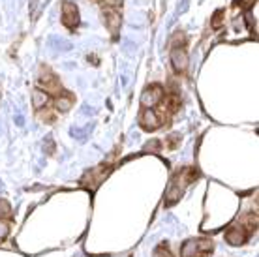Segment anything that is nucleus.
I'll use <instances>...</instances> for the list:
<instances>
[{
  "label": "nucleus",
  "mask_w": 259,
  "mask_h": 257,
  "mask_svg": "<svg viewBox=\"0 0 259 257\" xmlns=\"http://www.w3.org/2000/svg\"><path fill=\"white\" fill-rule=\"evenodd\" d=\"M198 178H199L198 167L188 165V167L179 169V171L171 177V182H169V186H167V192H165L163 205H165V207H171V205H175V203L182 197V194L186 192V188L194 182V180H198Z\"/></svg>",
  "instance_id": "1"
},
{
  "label": "nucleus",
  "mask_w": 259,
  "mask_h": 257,
  "mask_svg": "<svg viewBox=\"0 0 259 257\" xmlns=\"http://www.w3.org/2000/svg\"><path fill=\"white\" fill-rule=\"evenodd\" d=\"M214 242L210 238H190L180 246V257H210Z\"/></svg>",
  "instance_id": "2"
},
{
  "label": "nucleus",
  "mask_w": 259,
  "mask_h": 257,
  "mask_svg": "<svg viewBox=\"0 0 259 257\" xmlns=\"http://www.w3.org/2000/svg\"><path fill=\"white\" fill-rule=\"evenodd\" d=\"M180 105H182V98H180L179 90H175V88L171 86L167 92H163L160 103H158V107H160V111H158V113H160L161 119L169 124V117H171V115H175V113H179Z\"/></svg>",
  "instance_id": "3"
},
{
  "label": "nucleus",
  "mask_w": 259,
  "mask_h": 257,
  "mask_svg": "<svg viewBox=\"0 0 259 257\" xmlns=\"http://www.w3.org/2000/svg\"><path fill=\"white\" fill-rule=\"evenodd\" d=\"M38 85H40V88H43L49 96H53V98L60 96L62 92H64L60 81H59V77L53 74V72H51V68H47V66H41V68H40Z\"/></svg>",
  "instance_id": "4"
},
{
  "label": "nucleus",
  "mask_w": 259,
  "mask_h": 257,
  "mask_svg": "<svg viewBox=\"0 0 259 257\" xmlns=\"http://www.w3.org/2000/svg\"><path fill=\"white\" fill-rule=\"evenodd\" d=\"M113 171L111 163H101L96 169H90V171L85 173V177L81 178V184L85 188H90V190H96L100 186V182H103V178Z\"/></svg>",
  "instance_id": "5"
},
{
  "label": "nucleus",
  "mask_w": 259,
  "mask_h": 257,
  "mask_svg": "<svg viewBox=\"0 0 259 257\" xmlns=\"http://www.w3.org/2000/svg\"><path fill=\"white\" fill-rule=\"evenodd\" d=\"M163 124H167L163 119L160 117V113L156 109H147L143 107L139 113V126L145 130V132H156L160 130Z\"/></svg>",
  "instance_id": "6"
},
{
  "label": "nucleus",
  "mask_w": 259,
  "mask_h": 257,
  "mask_svg": "<svg viewBox=\"0 0 259 257\" xmlns=\"http://www.w3.org/2000/svg\"><path fill=\"white\" fill-rule=\"evenodd\" d=\"M252 237V233L248 231L246 227L240 223V221H235L231 223L227 229H225V240L231 246H242L248 242V238Z\"/></svg>",
  "instance_id": "7"
},
{
  "label": "nucleus",
  "mask_w": 259,
  "mask_h": 257,
  "mask_svg": "<svg viewBox=\"0 0 259 257\" xmlns=\"http://www.w3.org/2000/svg\"><path fill=\"white\" fill-rule=\"evenodd\" d=\"M81 23L79 19V10L74 2L64 0L62 2V25L66 26L68 30H77V26Z\"/></svg>",
  "instance_id": "8"
},
{
  "label": "nucleus",
  "mask_w": 259,
  "mask_h": 257,
  "mask_svg": "<svg viewBox=\"0 0 259 257\" xmlns=\"http://www.w3.org/2000/svg\"><path fill=\"white\" fill-rule=\"evenodd\" d=\"M161 96H163V88L154 83V85L147 86L145 92L141 94V105L147 107V109H154L160 103Z\"/></svg>",
  "instance_id": "9"
},
{
  "label": "nucleus",
  "mask_w": 259,
  "mask_h": 257,
  "mask_svg": "<svg viewBox=\"0 0 259 257\" xmlns=\"http://www.w3.org/2000/svg\"><path fill=\"white\" fill-rule=\"evenodd\" d=\"M171 66L177 75H182L188 70V53L186 47H171Z\"/></svg>",
  "instance_id": "10"
},
{
  "label": "nucleus",
  "mask_w": 259,
  "mask_h": 257,
  "mask_svg": "<svg viewBox=\"0 0 259 257\" xmlns=\"http://www.w3.org/2000/svg\"><path fill=\"white\" fill-rule=\"evenodd\" d=\"M101 17H103V23H105V26H107V30L111 32V36L117 38V32H119V28H120V23H122L120 10H105V8H103V13H101Z\"/></svg>",
  "instance_id": "11"
},
{
  "label": "nucleus",
  "mask_w": 259,
  "mask_h": 257,
  "mask_svg": "<svg viewBox=\"0 0 259 257\" xmlns=\"http://www.w3.org/2000/svg\"><path fill=\"white\" fill-rule=\"evenodd\" d=\"M74 101H75L74 94H70L68 90H64L60 96L55 98V101H53V109L57 111V113H59V111H60V113H66V111H70L74 107Z\"/></svg>",
  "instance_id": "12"
},
{
  "label": "nucleus",
  "mask_w": 259,
  "mask_h": 257,
  "mask_svg": "<svg viewBox=\"0 0 259 257\" xmlns=\"http://www.w3.org/2000/svg\"><path fill=\"white\" fill-rule=\"evenodd\" d=\"M49 101H51V96L45 90L34 88V92H32V105H34V109L40 111V109H43V107H47Z\"/></svg>",
  "instance_id": "13"
},
{
  "label": "nucleus",
  "mask_w": 259,
  "mask_h": 257,
  "mask_svg": "<svg viewBox=\"0 0 259 257\" xmlns=\"http://www.w3.org/2000/svg\"><path fill=\"white\" fill-rule=\"evenodd\" d=\"M38 119L45 124H53L55 120H57V111L47 105V107H43V109L38 111Z\"/></svg>",
  "instance_id": "14"
},
{
  "label": "nucleus",
  "mask_w": 259,
  "mask_h": 257,
  "mask_svg": "<svg viewBox=\"0 0 259 257\" xmlns=\"http://www.w3.org/2000/svg\"><path fill=\"white\" fill-rule=\"evenodd\" d=\"M223 17H225L223 10H216L214 15H212V19H210V28L212 30H220L223 26Z\"/></svg>",
  "instance_id": "15"
},
{
  "label": "nucleus",
  "mask_w": 259,
  "mask_h": 257,
  "mask_svg": "<svg viewBox=\"0 0 259 257\" xmlns=\"http://www.w3.org/2000/svg\"><path fill=\"white\" fill-rule=\"evenodd\" d=\"M154 257H175V256H173V252H171V246L167 244V242H161V244L156 246Z\"/></svg>",
  "instance_id": "16"
},
{
  "label": "nucleus",
  "mask_w": 259,
  "mask_h": 257,
  "mask_svg": "<svg viewBox=\"0 0 259 257\" xmlns=\"http://www.w3.org/2000/svg\"><path fill=\"white\" fill-rule=\"evenodd\" d=\"M12 218V207L6 199H0V220H10Z\"/></svg>",
  "instance_id": "17"
},
{
  "label": "nucleus",
  "mask_w": 259,
  "mask_h": 257,
  "mask_svg": "<svg viewBox=\"0 0 259 257\" xmlns=\"http://www.w3.org/2000/svg\"><path fill=\"white\" fill-rule=\"evenodd\" d=\"M171 47H186L184 32H175L171 38Z\"/></svg>",
  "instance_id": "18"
},
{
  "label": "nucleus",
  "mask_w": 259,
  "mask_h": 257,
  "mask_svg": "<svg viewBox=\"0 0 259 257\" xmlns=\"http://www.w3.org/2000/svg\"><path fill=\"white\" fill-rule=\"evenodd\" d=\"M103 4L105 10H120L124 4V0H100Z\"/></svg>",
  "instance_id": "19"
},
{
  "label": "nucleus",
  "mask_w": 259,
  "mask_h": 257,
  "mask_svg": "<svg viewBox=\"0 0 259 257\" xmlns=\"http://www.w3.org/2000/svg\"><path fill=\"white\" fill-rule=\"evenodd\" d=\"M180 145V135L179 134H173L169 135L167 139H165V147L169 148V150H175V148Z\"/></svg>",
  "instance_id": "20"
},
{
  "label": "nucleus",
  "mask_w": 259,
  "mask_h": 257,
  "mask_svg": "<svg viewBox=\"0 0 259 257\" xmlns=\"http://www.w3.org/2000/svg\"><path fill=\"white\" fill-rule=\"evenodd\" d=\"M10 220H0V242L10 235Z\"/></svg>",
  "instance_id": "21"
},
{
  "label": "nucleus",
  "mask_w": 259,
  "mask_h": 257,
  "mask_svg": "<svg viewBox=\"0 0 259 257\" xmlns=\"http://www.w3.org/2000/svg\"><path fill=\"white\" fill-rule=\"evenodd\" d=\"M161 145H163V143H161L160 139H152L150 143L145 145V150H148V152H160Z\"/></svg>",
  "instance_id": "22"
},
{
  "label": "nucleus",
  "mask_w": 259,
  "mask_h": 257,
  "mask_svg": "<svg viewBox=\"0 0 259 257\" xmlns=\"http://www.w3.org/2000/svg\"><path fill=\"white\" fill-rule=\"evenodd\" d=\"M92 2H100V0H92Z\"/></svg>",
  "instance_id": "23"
}]
</instances>
